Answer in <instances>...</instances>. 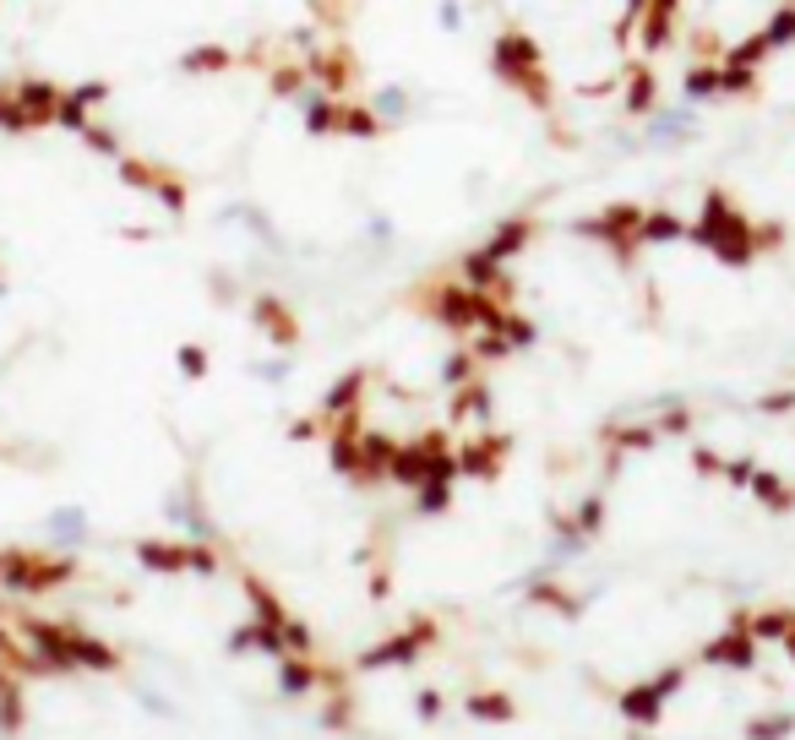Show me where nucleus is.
Wrapping results in <instances>:
<instances>
[{"instance_id":"1","label":"nucleus","mask_w":795,"mask_h":740,"mask_svg":"<svg viewBox=\"0 0 795 740\" xmlns=\"http://www.w3.org/2000/svg\"><path fill=\"white\" fill-rule=\"evenodd\" d=\"M490 77L540 121L643 115L659 93L654 0H475Z\"/></svg>"},{"instance_id":"2","label":"nucleus","mask_w":795,"mask_h":740,"mask_svg":"<svg viewBox=\"0 0 795 740\" xmlns=\"http://www.w3.org/2000/svg\"><path fill=\"white\" fill-rule=\"evenodd\" d=\"M654 38L692 104L741 99L795 49V0H654Z\"/></svg>"},{"instance_id":"3","label":"nucleus","mask_w":795,"mask_h":740,"mask_svg":"<svg viewBox=\"0 0 795 740\" xmlns=\"http://www.w3.org/2000/svg\"><path fill=\"white\" fill-rule=\"evenodd\" d=\"M137 561L148 567V572H202V578H213L218 572V556L207 550V545H163V539H143L137 545Z\"/></svg>"},{"instance_id":"4","label":"nucleus","mask_w":795,"mask_h":740,"mask_svg":"<svg viewBox=\"0 0 795 740\" xmlns=\"http://www.w3.org/2000/svg\"><path fill=\"white\" fill-rule=\"evenodd\" d=\"M681 681H686V670L675 664V670L643 681L633 692H622V719H627V725H659V714H665V703L681 692Z\"/></svg>"},{"instance_id":"5","label":"nucleus","mask_w":795,"mask_h":740,"mask_svg":"<svg viewBox=\"0 0 795 740\" xmlns=\"http://www.w3.org/2000/svg\"><path fill=\"white\" fill-rule=\"evenodd\" d=\"M703 664H714V670H752V664H758V637H752V626L736 621L730 631H719V637L703 648Z\"/></svg>"},{"instance_id":"6","label":"nucleus","mask_w":795,"mask_h":740,"mask_svg":"<svg viewBox=\"0 0 795 740\" xmlns=\"http://www.w3.org/2000/svg\"><path fill=\"white\" fill-rule=\"evenodd\" d=\"M425 642H431V626H414V631H404V637H387V642H376L371 653H360V670H393V664H414Z\"/></svg>"},{"instance_id":"7","label":"nucleus","mask_w":795,"mask_h":740,"mask_svg":"<svg viewBox=\"0 0 795 740\" xmlns=\"http://www.w3.org/2000/svg\"><path fill=\"white\" fill-rule=\"evenodd\" d=\"M163 512H169V523L191 528L196 539H207V534H213V523H207V512H202V501H196V490H191V485H180V490L163 501Z\"/></svg>"},{"instance_id":"8","label":"nucleus","mask_w":795,"mask_h":740,"mask_svg":"<svg viewBox=\"0 0 795 740\" xmlns=\"http://www.w3.org/2000/svg\"><path fill=\"white\" fill-rule=\"evenodd\" d=\"M747 490H752V496H758V501H763V506H769L774 517H785V512L795 506V490L785 485V479H780V474H774V468H758Z\"/></svg>"},{"instance_id":"9","label":"nucleus","mask_w":795,"mask_h":740,"mask_svg":"<svg viewBox=\"0 0 795 740\" xmlns=\"http://www.w3.org/2000/svg\"><path fill=\"white\" fill-rule=\"evenodd\" d=\"M229 648H235V653H284V631L268 626V621H262V626H240V631L229 637Z\"/></svg>"},{"instance_id":"10","label":"nucleus","mask_w":795,"mask_h":740,"mask_svg":"<svg viewBox=\"0 0 795 740\" xmlns=\"http://www.w3.org/2000/svg\"><path fill=\"white\" fill-rule=\"evenodd\" d=\"M49 539L55 545H82L88 539V512L82 506H55L49 512Z\"/></svg>"},{"instance_id":"11","label":"nucleus","mask_w":795,"mask_h":740,"mask_svg":"<svg viewBox=\"0 0 795 740\" xmlns=\"http://www.w3.org/2000/svg\"><path fill=\"white\" fill-rule=\"evenodd\" d=\"M475 719L485 725H507V719H518V703L507 697V692H469V703H464Z\"/></svg>"},{"instance_id":"12","label":"nucleus","mask_w":795,"mask_h":740,"mask_svg":"<svg viewBox=\"0 0 795 740\" xmlns=\"http://www.w3.org/2000/svg\"><path fill=\"white\" fill-rule=\"evenodd\" d=\"M66 653H71V664H88V670H115L121 664V653L104 648V642H93V637H71Z\"/></svg>"},{"instance_id":"13","label":"nucleus","mask_w":795,"mask_h":740,"mask_svg":"<svg viewBox=\"0 0 795 740\" xmlns=\"http://www.w3.org/2000/svg\"><path fill=\"white\" fill-rule=\"evenodd\" d=\"M791 736H795V714H791V708L747 719V740H791Z\"/></svg>"},{"instance_id":"14","label":"nucleus","mask_w":795,"mask_h":740,"mask_svg":"<svg viewBox=\"0 0 795 740\" xmlns=\"http://www.w3.org/2000/svg\"><path fill=\"white\" fill-rule=\"evenodd\" d=\"M747 626H752L758 642H785V631L795 626V610H785V604H780V610H763V615H752Z\"/></svg>"},{"instance_id":"15","label":"nucleus","mask_w":795,"mask_h":740,"mask_svg":"<svg viewBox=\"0 0 795 740\" xmlns=\"http://www.w3.org/2000/svg\"><path fill=\"white\" fill-rule=\"evenodd\" d=\"M311 686H317L311 664H306V659H295V653H284V670H279V692H284V697H306Z\"/></svg>"},{"instance_id":"16","label":"nucleus","mask_w":795,"mask_h":740,"mask_svg":"<svg viewBox=\"0 0 795 740\" xmlns=\"http://www.w3.org/2000/svg\"><path fill=\"white\" fill-rule=\"evenodd\" d=\"M447 485H453V479H425V485H420V501H414V506H420V517H431V512H447V506H453V490H447Z\"/></svg>"},{"instance_id":"17","label":"nucleus","mask_w":795,"mask_h":740,"mask_svg":"<svg viewBox=\"0 0 795 740\" xmlns=\"http://www.w3.org/2000/svg\"><path fill=\"white\" fill-rule=\"evenodd\" d=\"M572 523H578V528H583V534L594 539V534L605 528V496H589V501L578 506V517H572Z\"/></svg>"},{"instance_id":"18","label":"nucleus","mask_w":795,"mask_h":740,"mask_svg":"<svg viewBox=\"0 0 795 740\" xmlns=\"http://www.w3.org/2000/svg\"><path fill=\"white\" fill-rule=\"evenodd\" d=\"M279 631H284V653H295V659H306V653H311V626H300V621H289V615H284V626H279Z\"/></svg>"},{"instance_id":"19","label":"nucleus","mask_w":795,"mask_h":740,"mask_svg":"<svg viewBox=\"0 0 795 740\" xmlns=\"http://www.w3.org/2000/svg\"><path fill=\"white\" fill-rule=\"evenodd\" d=\"M180 376H185V382H202V376H207V349H202V343H185V349H180Z\"/></svg>"},{"instance_id":"20","label":"nucleus","mask_w":795,"mask_h":740,"mask_svg":"<svg viewBox=\"0 0 795 740\" xmlns=\"http://www.w3.org/2000/svg\"><path fill=\"white\" fill-rule=\"evenodd\" d=\"M251 604H257V615H262L268 626H284V610H279V599L262 589V583H251Z\"/></svg>"},{"instance_id":"21","label":"nucleus","mask_w":795,"mask_h":740,"mask_svg":"<svg viewBox=\"0 0 795 740\" xmlns=\"http://www.w3.org/2000/svg\"><path fill=\"white\" fill-rule=\"evenodd\" d=\"M0 730H5V736H16V730H22V703H16V692H11V686L0 692Z\"/></svg>"},{"instance_id":"22","label":"nucleus","mask_w":795,"mask_h":740,"mask_svg":"<svg viewBox=\"0 0 795 740\" xmlns=\"http://www.w3.org/2000/svg\"><path fill=\"white\" fill-rule=\"evenodd\" d=\"M137 703H143V714H154V719H180V708L163 703L159 692H137Z\"/></svg>"},{"instance_id":"23","label":"nucleus","mask_w":795,"mask_h":740,"mask_svg":"<svg viewBox=\"0 0 795 740\" xmlns=\"http://www.w3.org/2000/svg\"><path fill=\"white\" fill-rule=\"evenodd\" d=\"M758 409H763V414H785V409H795V387L791 392H769V398H758Z\"/></svg>"},{"instance_id":"24","label":"nucleus","mask_w":795,"mask_h":740,"mask_svg":"<svg viewBox=\"0 0 795 740\" xmlns=\"http://www.w3.org/2000/svg\"><path fill=\"white\" fill-rule=\"evenodd\" d=\"M414 714L420 719H442V692H420L414 697Z\"/></svg>"},{"instance_id":"25","label":"nucleus","mask_w":795,"mask_h":740,"mask_svg":"<svg viewBox=\"0 0 795 740\" xmlns=\"http://www.w3.org/2000/svg\"><path fill=\"white\" fill-rule=\"evenodd\" d=\"M785 653H791V659H795V626H791V631H785Z\"/></svg>"}]
</instances>
